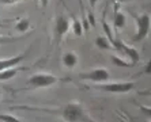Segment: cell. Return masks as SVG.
<instances>
[{
  "mask_svg": "<svg viewBox=\"0 0 151 122\" xmlns=\"http://www.w3.org/2000/svg\"><path fill=\"white\" fill-rule=\"evenodd\" d=\"M59 81V77L50 73H34L27 79V86L33 88H48Z\"/></svg>",
  "mask_w": 151,
  "mask_h": 122,
  "instance_id": "cell-1",
  "label": "cell"
},
{
  "mask_svg": "<svg viewBox=\"0 0 151 122\" xmlns=\"http://www.w3.org/2000/svg\"><path fill=\"white\" fill-rule=\"evenodd\" d=\"M61 117L65 122H81L84 119V111L79 103H68L63 108Z\"/></svg>",
  "mask_w": 151,
  "mask_h": 122,
  "instance_id": "cell-2",
  "label": "cell"
},
{
  "mask_svg": "<svg viewBox=\"0 0 151 122\" xmlns=\"http://www.w3.org/2000/svg\"><path fill=\"white\" fill-rule=\"evenodd\" d=\"M136 34L134 35L135 42L143 41L150 33V15L148 14H142L136 16Z\"/></svg>",
  "mask_w": 151,
  "mask_h": 122,
  "instance_id": "cell-3",
  "label": "cell"
},
{
  "mask_svg": "<svg viewBox=\"0 0 151 122\" xmlns=\"http://www.w3.org/2000/svg\"><path fill=\"white\" fill-rule=\"evenodd\" d=\"M134 87L135 84L131 81H116V83L102 84L99 88L106 91V92H110V94H127V92L134 90Z\"/></svg>",
  "mask_w": 151,
  "mask_h": 122,
  "instance_id": "cell-4",
  "label": "cell"
},
{
  "mask_svg": "<svg viewBox=\"0 0 151 122\" xmlns=\"http://www.w3.org/2000/svg\"><path fill=\"white\" fill-rule=\"evenodd\" d=\"M81 79L84 80L95 81V83H102V81H108L110 79V73L106 68H94V69L88 71L87 73H82Z\"/></svg>",
  "mask_w": 151,
  "mask_h": 122,
  "instance_id": "cell-5",
  "label": "cell"
},
{
  "mask_svg": "<svg viewBox=\"0 0 151 122\" xmlns=\"http://www.w3.org/2000/svg\"><path fill=\"white\" fill-rule=\"evenodd\" d=\"M112 46L114 49H117V50H120V52H123L124 54L129 59L131 64H136L137 61L140 60V54H139V52H137L135 48H132V46H128L125 42L119 41V39H114V42L112 44Z\"/></svg>",
  "mask_w": 151,
  "mask_h": 122,
  "instance_id": "cell-6",
  "label": "cell"
},
{
  "mask_svg": "<svg viewBox=\"0 0 151 122\" xmlns=\"http://www.w3.org/2000/svg\"><path fill=\"white\" fill-rule=\"evenodd\" d=\"M71 30V22L67 16L59 15L55 22V35H56L57 41H61L63 37Z\"/></svg>",
  "mask_w": 151,
  "mask_h": 122,
  "instance_id": "cell-7",
  "label": "cell"
},
{
  "mask_svg": "<svg viewBox=\"0 0 151 122\" xmlns=\"http://www.w3.org/2000/svg\"><path fill=\"white\" fill-rule=\"evenodd\" d=\"M23 59H25V54H19V56H14V57H10V59L0 60V72L4 69H7V68H14V66H17Z\"/></svg>",
  "mask_w": 151,
  "mask_h": 122,
  "instance_id": "cell-8",
  "label": "cell"
},
{
  "mask_svg": "<svg viewBox=\"0 0 151 122\" xmlns=\"http://www.w3.org/2000/svg\"><path fill=\"white\" fill-rule=\"evenodd\" d=\"M61 61H63L64 66H67V68H74V66H76L78 63H79V57H78V54H75V53H72V52H67L63 54Z\"/></svg>",
  "mask_w": 151,
  "mask_h": 122,
  "instance_id": "cell-9",
  "label": "cell"
},
{
  "mask_svg": "<svg viewBox=\"0 0 151 122\" xmlns=\"http://www.w3.org/2000/svg\"><path fill=\"white\" fill-rule=\"evenodd\" d=\"M22 68H17V66H14V68H7V69H4L0 72V80H10V79H12V77H15L18 75V72L21 71Z\"/></svg>",
  "mask_w": 151,
  "mask_h": 122,
  "instance_id": "cell-10",
  "label": "cell"
},
{
  "mask_svg": "<svg viewBox=\"0 0 151 122\" xmlns=\"http://www.w3.org/2000/svg\"><path fill=\"white\" fill-rule=\"evenodd\" d=\"M94 42H95V46L99 48L101 50H109L110 48H113L112 44H110L109 39L106 38L105 35H99V37H97Z\"/></svg>",
  "mask_w": 151,
  "mask_h": 122,
  "instance_id": "cell-11",
  "label": "cell"
},
{
  "mask_svg": "<svg viewBox=\"0 0 151 122\" xmlns=\"http://www.w3.org/2000/svg\"><path fill=\"white\" fill-rule=\"evenodd\" d=\"M29 29H30V21H29L27 18H22L15 24V30L18 33H26Z\"/></svg>",
  "mask_w": 151,
  "mask_h": 122,
  "instance_id": "cell-12",
  "label": "cell"
},
{
  "mask_svg": "<svg viewBox=\"0 0 151 122\" xmlns=\"http://www.w3.org/2000/svg\"><path fill=\"white\" fill-rule=\"evenodd\" d=\"M127 23V18L123 12H116L114 14V19H113V26L116 29H123Z\"/></svg>",
  "mask_w": 151,
  "mask_h": 122,
  "instance_id": "cell-13",
  "label": "cell"
},
{
  "mask_svg": "<svg viewBox=\"0 0 151 122\" xmlns=\"http://www.w3.org/2000/svg\"><path fill=\"white\" fill-rule=\"evenodd\" d=\"M71 30H72V33H74L76 37L83 35V27H82V23L79 19H74V21H72V23H71Z\"/></svg>",
  "mask_w": 151,
  "mask_h": 122,
  "instance_id": "cell-14",
  "label": "cell"
},
{
  "mask_svg": "<svg viewBox=\"0 0 151 122\" xmlns=\"http://www.w3.org/2000/svg\"><path fill=\"white\" fill-rule=\"evenodd\" d=\"M102 27H104V31H105V37L108 39H109V42L110 44H113V42H114V37H113V33H112V30H110V26H109V23H108V22L105 21V19H104V21H102Z\"/></svg>",
  "mask_w": 151,
  "mask_h": 122,
  "instance_id": "cell-15",
  "label": "cell"
},
{
  "mask_svg": "<svg viewBox=\"0 0 151 122\" xmlns=\"http://www.w3.org/2000/svg\"><path fill=\"white\" fill-rule=\"evenodd\" d=\"M110 59H112L113 64H114V65H117V66H131V65H132L131 63H127L125 60L120 59V57H117V56H112Z\"/></svg>",
  "mask_w": 151,
  "mask_h": 122,
  "instance_id": "cell-16",
  "label": "cell"
},
{
  "mask_svg": "<svg viewBox=\"0 0 151 122\" xmlns=\"http://www.w3.org/2000/svg\"><path fill=\"white\" fill-rule=\"evenodd\" d=\"M0 121H3V122H22L21 119H18L15 115H11V114H0Z\"/></svg>",
  "mask_w": 151,
  "mask_h": 122,
  "instance_id": "cell-17",
  "label": "cell"
},
{
  "mask_svg": "<svg viewBox=\"0 0 151 122\" xmlns=\"http://www.w3.org/2000/svg\"><path fill=\"white\" fill-rule=\"evenodd\" d=\"M82 27H83V33L84 31H88V27H90V24H88V21H87V18L83 16V19H82Z\"/></svg>",
  "mask_w": 151,
  "mask_h": 122,
  "instance_id": "cell-18",
  "label": "cell"
},
{
  "mask_svg": "<svg viewBox=\"0 0 151 122\" xmlns=\"http://www.w3.org/2000/svg\"><path fill=\"white\" fill-rule=\"evenodd\" d=\"M21 0H0V4L3 6H12V4H17L19 3Z\"/></svg>",
  "mask_w": 151,
  "mask_h": 122,
  "instance_id": "cell-19",
  "label": "cell"
},
{
  "mask_svg": "<svg viewBox=\"0 0 151 122\" xmlns=\"http://www.w3.org/2000/svg\"><path fill=\"white\" fill-rule=\"evenodd\" d=\"M15 41V38H8V37H0V45L1 44H6V42H11Z\"/></svg>",
  "mask_w": 151,
  "mask_h": 122,
  "instance_id": "cell-20",
  "label": "cell"
},
{
  "mask_svg": "<svg viewBox=\"0 0 151 122\" xmlns=\"http://www.w3.org/2000/svg\"><path fill=\"white\" fill-rule=\"evenodd\" d=\"M87 21H90V24H91V26H95V21H94V16H93L91 12L87 15Z\"/></svg>",
  "mask_w": 151,
  "mask_h": 122,
  "instance_id": "cell-21",
  "label": "cell"
},
{
  "mask_svg": "<svg viewBox=\"0 0 151 122\" xmlns=\"http://www.w3.org/2000/svg\"><path fill=\"white\" fill-rule=\"evenodd\" d=\"M40 1V4H41V7H44L45 8L46 6H48V3H49V0H38Z\"/></svg>",
  "mask_w": 151,
  "mask_h": 122,
  "instance_id": "cell-22",
  "label": "cell"
},
{
  "mask_svg": "<svg viewBox=\"0 0 151 122\" xmlns=\"http://www.w3.org/2000/svg\"><path fill=\"white\" fill-rule=\"evenodd\" d=\"M97 1H99V0H88V3H90V7L94 8L95 4H97Z\"/></svg>",
  "mask_w": 151,
  "mask_h": 122,
  "instance_id": "cell-23",
  "label": "cell"
},
{
  "mask_svg": "<svg viewBox=\"0 0 151 122\" xmlns=\"http://www.w3.org/2000/svg\"><path fill=\"white\" fill-rule=\"evenodd\" d=\"M150 68H151V65H150V63H148L147 65H146V68H144V73H147L148 75V73H150Z\"/></svg>",
  "mask_w": 151,
  "mask_h": 122,
  "instance_id": "cell-24",
  "label": "cell"
},
{
  "mask_svg": "<svg viewBox=\"0 0 151 122\" xmlns=\"http://www.w3.org/2000/svg\"><path fill=\"white\" fill-rule=\"evenodd\" d=\"M0 98H1V91H0Z\"/></svg>",
  "mask_w": 151,
  "mask_h": 122,
  "instance_id": "cell-25",
  "label": "cell"
},
{
  "mask_svg": "<svg viewBox=\"0 0 151 122\" xmlns=\"http://www.w3.org/2000/svg\"><path fill=\"white\" fill-rule=\"evenodd\" d=\"M35 1H38V0H35Z\"/></svg>",
  "mask_w": 151,
  "mask_h": 122,
  "instance_id": "cell-26",
  "label": "cell"
},
{
  "mask_svg": "<svg viewBox=\"0 0 151 122\" xmlns=\"http://www.w3.org/2000/svg\"><path fill=\"white\" fill-rule=\"evenodd\" d=\"M0 24H1V23H0Z\"/></svg>",
  "mask_w": 151,
  "mask_h": 122,
  "instance_id": "cell-27",
  "label": "cell"
}]
</instances>
